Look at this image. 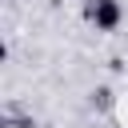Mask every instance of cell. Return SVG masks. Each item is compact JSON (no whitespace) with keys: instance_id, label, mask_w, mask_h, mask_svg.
<instances>
[{"instance_id":"cell-1","label":"cell","mask_w":128,"mask_h":128,"mask_svg":"<svg viewBox=\"0 0 128 128\" xmlns=\"http://www.w3.org/2000/svg\"><path fill=\"white\" fill-rule=\"evenodd\" d=\"M88 20L100 32H112L124 20V8H120V0H88Z\"/></svg>"}]
</instances>
